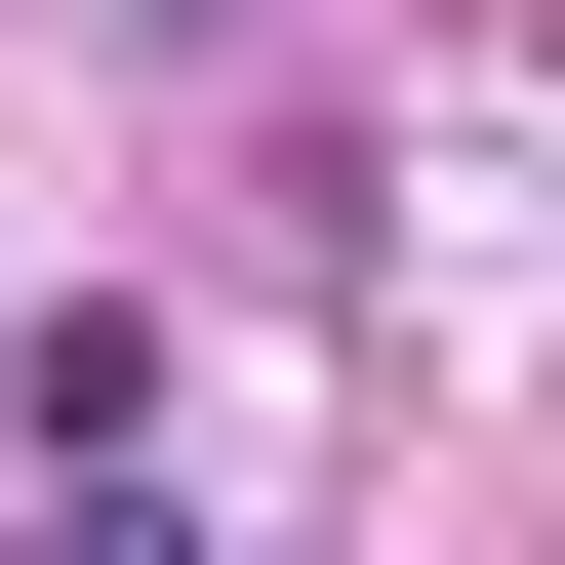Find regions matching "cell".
Returning a JSON list of instances; mask_svg holds the SVG:
<instances>
[{
  "label": "cell",
  "mask_w": 565,
  "mask_h": 565,
  "mask_svg": "<svg viewBox=\"0 0 565 565\" xmlns=\"http://www.w3.org/2000/svg\"><path fill=\"white\" fill-rule=\"evenodd\" d=\"M41 565H202V525H162V484H82V525H41Z\"/></svg>",
  "instance_id": "1"
},
{
  "label": "cell",
  "mask_w": 565,
  "mask_h": 565,
  "mask_svg": "<svg viewBox=\"0 0 565 565\" xmlns=\"http://www.w3.org/2000/svg\"><path fill=\"white\" fill-rule=\"evenodd\" d=\"M0 404H41V364H0Z\"/></svg>",
  "instance_id": "2"
}]
</instances>
